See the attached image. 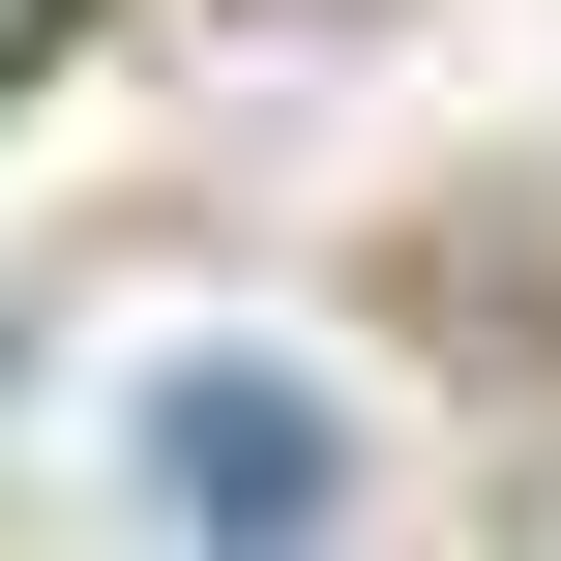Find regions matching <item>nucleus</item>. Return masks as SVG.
<instances>
[{
	"instance_id": "1",
	"label": "nucleus",
	"mask_w": 561,
	"mask_h": 561,
	"mask_svg": "<svg viewBox=\"0 0 561 561\" xmlns=\"http://www.w3.org/2000/svg\"><path fill=\"white\" fill-rule=\"evenodd\" d=\"M148 503H207V533H325V503H355V414L266 385V355H178V385H148Z\"/></svg>"
}]
</instances>
